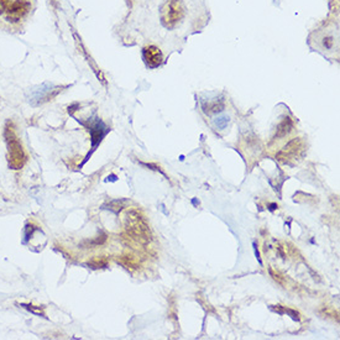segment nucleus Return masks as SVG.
Here are the masks:
<instances>
[{"instance_id":"9b49d317","label":"nucleus","mask_w":340,"mask_h":340,"mask_svg":"<svg viewBox=\"0 0 340 340\" xmlns=\"http://www.w3.org/2000/svg\"><path fill=\"white\" fill-rule=\"evenodd\" d=\"M89 265L94 267V269H99V267H106V261L104 258H94V260H92V261L89 262Z\"/></svg>"},{"instance_id":"6e6552de","label":"nucleus","mask_w":340,"mask_h":340,"mask_svg":"<svg viewBox=\"0 0 340 340\" xmlns=\"http://www.w3.org/2000/svg\"><path fill=\"white\" fill-rule=\"evenodd\" d=\"M292 129H293V122L291 120V118L286 116L282 122L279 123L278 127H277L276 135H275L274 139L277 140V139H282V137L287 136V135L292 131Z\"/></svg>"},{"instance_id":"4468645a","label":"nucleus","mask_w":340,"mask_h":340,"mask_svg":"<svg viewBox=\"0 0 340 340\" xmlns=\"http://www.w3.org/2000/svg\"><path fill=\"white\" fill-rule=\"evenodd\" d=\"M216 125H218V128H220V129H224L225 127H227L228 124V119L227 118H220L216 120Z\"/></svg>"},{"instance_id":"1a4fd4ad","label":"nucleus","mask_w":340,"mask_h":340,"mask_svg":"<svg viewBox=\"0 0 340 340\" xmlns=\"http://www.w3.org/2000/svg\"><path fill=\"white\" fill-rule=\"evenodd\" d=\"M104 129H106V125H104L103 123H101V122H97L94 125H92V127H90L89 131H90V135H92L93 146H95L97 144L101 143L102 137H103L106 132V130H104Z\"/></svg>"},{"instance_id":"20e7f679","label":"nucleus","mask_w":340,"mask_h":340,"mask_svg":"<svg viewBox=\"0 0 340 340\" xmlns=\"http://www.w3.org/2000/svg\"><path fill=\"white\" fill-rule=\"evenodd\" d=\"M30 9H31V4L29 0H14L5 11L6 20L10 22L20 21L29 14Z\"/></svg>"},{"instance_id":"9d476101","label":"nucleus","mask_w":340,"mask_h":340,"mask_svg":"<svg viewBox=\"0 0 340 340\" xmlns=\"http://www.w3.org/2000/svg\"><path fill=\"white\" fill-rule=\"evenodd\" d=\"M223 108H224V104H223V102H218V101H214V102H212V103L204 104L203 106L204 111L208 114L219 113V111L223 110Z\"/></svg>"},{"instance_id":"423d86ee","label":"nucleus","mask_w":340,"mask_h":340,"mask_svg":"<svg viewBox=\"0 0 340 340\" xmlns=\"http://www.w3.org/2000/svg\"><path fill=\"white\" fill-rule=\"evenodd\" d=\"M143 57L149 68H156V67L161 66L162 61H164V55H162L161 50L153 45L146 46L144 48Z\"/></svg>"},{"instance_id":"f257e3e1","label":"nucleus","mask_w":340,"mask_h":340,"mask_svg":"<svg viewBox=\"0 0 340 340\" xmlns=\"http://www.w3.org/2000/svg\"><path fill=\"white\" fill-rule=\"evenodd\" d=\"M186 8L182 0H167L161 9V22L166 29H174L182 22Z\"/></svg>"},{"instance_id":"ddd939ff","label":"nucleus","mask_w":340,"mask_h":340,"mask_svg":"<svg viewBox=\"0 0 340 340\" xmlns=\"http://www.w3.org/2000/svg\"><path fill=\"white\" fill-rule=\"evenodd\" d=\"M22 307H25L26 309H29V311H31L32 313H35V314H41V316H43V313L41 312V309H40V307L39 308H35V306H31V304H22Z\"/></svg>"},{"instance_id":"0eeeda50","label":"nucleus","mask_w":340,"mask_h":340,"mask_svg":"<svg viewBox=\"0 0 340 340\" xmlns=\"http://www.w3.org/2000/svg\"><path fill=\"white\" fill-rule=\"evenodd\" d=\"M319 45L323 50L333 51L335 48V45L338 46V36L335 37V34H330V32H322L317 36Z\"/></svg>"},{"instance_id":"7ed1b4c3","label":"nucleus","mask_w":340,"mask_h":340,"mask_svg":"<svg viewBox=\"0 0 340 340\" xmlns=\"http://www.w3.org/2000/svg\"><path fill=\"white\" fill-rule=\"evenodd\" d=\"M127 230L132 239L140 243H149L151 240L150 229L144 218L137 212H129L127 215Z\"/></svg>"},{"instance_id":"f03ea898","label":"nucleus","mask_w":340,"mask_h":340,"mask_svg":"<svg viewBox=\"0 0 340 340\" xmlns=\"http://www.w3.org/2000/svg\"><path fill=\"white\" fill-rule=\"evenodd\" d=\"M5 139L9 148V167L13 170H20L26 162V155L11 127H6Z\"/></svg>"},{"instance_id":"39448f33","label":"nucleus","mask_w":340,"mask_h":340,"mask_svg":"<svg viewBox=\"0 0 340 340\" xmlns=\"http://www.w3.org/2000/svg\"><path fill=\"white\" fill-rule=\"evenodd\" d=\"M302 148H303V141L299 137L292 140V141H290L282 150L277 153V160L283 162V164H287L290 160L297 157L298 153L302 151Z\"/></svg>"},{"instance_id":"f8f14e48","label":"nucleus","mask_w":340,"mask_h":340,"mask_svg":"<svg viewBox=\"0 0 340 340\" xmlns=\"http://www.w3.org/2000/svg\"><path fill=\"white\" fill-rule=\"evenodd\" d=\"M10 0H0V14H4L10 5Z\"/></svg>"}]
</instances>
